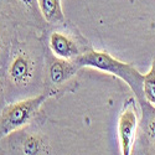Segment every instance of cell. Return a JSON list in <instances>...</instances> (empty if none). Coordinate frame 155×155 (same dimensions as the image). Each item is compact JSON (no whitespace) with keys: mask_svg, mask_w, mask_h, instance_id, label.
<instances>
[{"mask_svg":"<svg viewBox=\"0 0 155 155\" xmlns=\"http://www.w3.org/2000/svg\"><path fill=\"white\" fill-rule=\"evenodd\" d=\"M44 63V86L45 93L57 96L72 91V86L76 83V77L82 67L74 61L58 57L51 52L48 47L45 48Z\"/></svg>","mask_w":155,"mask_h":155,"instance_id":"obj_4","label":"cell"},{"mask_svg":"<svg viewBox=\"0 0 155 155\" xmlns=\"http://www.w3.org/2000/svg\"><path fill=\"white\" fill-rule=\"evenodd\" d=\"M37 5L45 22L50 25H61L64 22L61 0H37Z\"/></svg>","mask_w":155,"mask_h":155,"instance_id":"obj_9","label":"cell"},{"mask_svg":"<svg viewBox=\"0 0 155 155\" xmlns=\"http://www.w3.org/2000/svg\"><path fill=\"white\" fill-rule=\"evenodd\" d=\"M18 154H48V145L42 135L38 133H24L20 138V145L15 149Z\"/></svg>","mask_w":155,"mask_h":155,"instance_id":"obj_7","label":"cell"},{"mask_svg":"<svg viewBox=\"0 0 155 155\" xmlns=\"http://www.w3.org/2000/svg\"><path fill=\"white\" fill-rule=\"evenodd\" d=\"M48 98L47 93L11 102L0 112V139L20 132L28 127L40 112V108Z\"/></svg>","mask_w":155,"mask_h":155,"instance_id":"obj_3","label":"cell"},{"mask_svg":"<svg viewBox=\"0 0 155 155\" xmlns=\"http://www.w3.org/2000/svg\"><path fill=\"white\" fill-rule=\"evenodd\" d=\"M56 26H58V29L51 31L47 38V47L54 55L74 61L86 51L92 48L80 32L73 29H67L64 22Z\"/></svg>","mask_w":155,"mask_h":155,"instance_id":"obj_5","label":"cell"},{"mask_svg":"<svg viewBox=\"0 0 155 155\" xmlns=\"http://www.w3.org/2000/svg\"><path fill=\"white\" fill-rule=\"evenodd\" d=\"M143 93L145 101L155 106V58L151 62V67L148 71V73L144 74Z\"/></svg>","mask_w":155,"mask_h":155,"instance_id":"obj_11","label":"cell"},{"mask_svg":"<svg viewBox=\"0 0 155 155\" xmlns=\"http://www.w3.org/2000/svg\"><path fill=\"white\" fill-rule=\"evenodd\" d=\"M141 108V133L144 134L148 147L155 151V106L145 102L140 106Z\"/></svg>","mask_w":155,"mask_h":155,"instance_id":"obj_8","label":"cell"},{"mask_svg":"<svg viewBox=\"0 0 155 155\" xmlns=\"http://www.w3.org/2000/svg\"><path fill=\"white\" fill-rule=\"evenodd\" d=\"M137 98L129 97L125 99L118 118V138L123 155L132 154L135 143L137 133L140 125L139 113L137 108Z\"/></svg>","mask_w":155,"mask_h":155,"instance_id":"obj_6","label":"cell"},{"mask_svg":"<svg viewBox=\"0 0 155 155\" xmlns=\"http://www.w3.org/2000/svg\"><path fill=\"white\" fill-rule=\"evenodd\" d=\"M74 62L80 67H91L96 71L118 77L129 86L140 106L147 102L143 93L144 74L140 73L133 64L114 58L106 51H96L93 48H89L83 55L77 57Z\"/></svg>","mask_w":155,"mask_h":155,"instance_id":"obj_2","label":"cell"},{"mask_svg":"<svg viewBox=\"0 0 155 155\" xmlns=\"http://www.w3.org/2000/svg\"><path fill=\"white\" fill-rule=\"evenodd\" d=\"M6 19L9 18L0 12V66H2L12 41V38L10 37V28L9 24H6Z\"/></svg>","mask_w":155,"mask_h":155,"instance_id":"obj_10","label":"cell"},{"mask_svg":"<svg viewBox=\"0 0 155 155\" xmlns=\"http://www.w3.org/2000/svg\"><path fill=\"white\" fill-rule=\"evenodd\" d=\"M45 51L26 40L12 38L8 54L2 63L6 92L28 91L37 73L44 76Z\"/></svg>","mask_w":155,"mask_h":155,"instance_id":"obj_1","label":"cell"},{"mask_svg":"<svg viewBox=\"0 0 155 155\" xmlns=\"http://www.w3.org/2000/svg\"><path fill=\"white\" fill-rule=\"evenodd\" d=\"M6 101V87H5V77H4V70L0 66V112L5 107Z\"/></svg>","mask_w":155,"mask_h":155,"instance_id":"obj_12","label":"cell"}]
</instances>
